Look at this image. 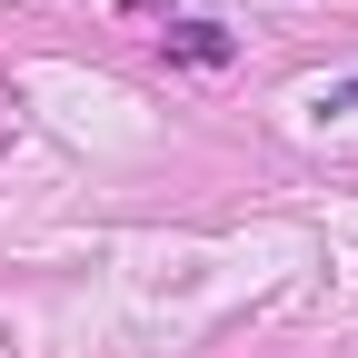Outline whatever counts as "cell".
Returning <instances> with one entry per match:
<instances>
[{
  "label": "cell",
  "mask_w": 358,
  "mask_h": 358,
  "mask_svg": "<svg viewBox=\"0 0 358 358\" xmlns=\"http://www.w3.org/2000/svg\"><path fill=\"white\" fill-rule=\"evenodd\" d=\"M159 50H169L179 70H229V60H239V40L219 30V20H179V30H159Z\"/></svg>",
  "instance_id": "obj_1"
},
{
  "label": "cell",
  "mask_w": 358,
  "mask_h": 358,
  "mask_svg": "<svg viewBox=\"0 0 358 358\" xmlns=\"http://www.w3.org/2000/svg\"><path fill=\"white\" fill-rule=\"evenodd\" d=\"M319 110H358V80H329V90H319Z\"/></svg>",
  "instance_id": "obj_2"
}]
</instances>
